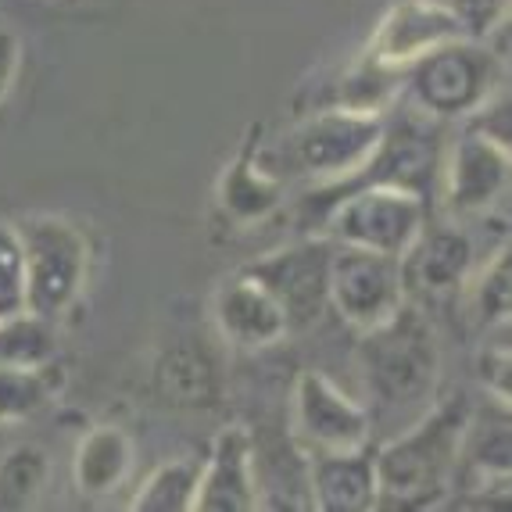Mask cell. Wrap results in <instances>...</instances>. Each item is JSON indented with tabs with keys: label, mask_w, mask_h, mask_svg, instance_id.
<instances>
[{
	"label": "cell",
	"mask_w": 512,
	"mask_h": 512,
	"mask_svg": "<svg viewBox=\"0 0 512 512\" xmlns=\"http://www.w3.org/2000/svg\"><path fill=\"white\" fill-rule=\"evenodd\" d=\"M470 409L452 398L419 419L409 434L376 448V509H430L459 470L462 430Z\"/></svg>",
	"instance_id": "obj_1"
},
{
	"label": "cell",
	"mask_w": 512,
	"mask_h": 512,
	"mask_svg": "<svg viewBox=\"0 0 512 512\" xmlns=\"http://www.w3.org/2000/svg\"><path fill=\"white\" fill-rule=\"evenodd\" d=\"M359 369L376 402L412 405L427 398L441 373L434 326L412 301H405L384 323L362 330Z\"/></svg>",
	"instance_id": "obj_2"
},
{
	"label": "cell",
	"mask_w": 512,
	"mask_h": 512,
	"mask_svg": "<svg viewBox=\"0 0 512 512\" xmlns=\"http://www.w3.org/2000/svg\"><path fill=\"white\" fill-rule=\"evenodd\" d=\"M412 97L434 119H462L495 97L498 58L473 36L448 40L405 69Z\"/></svg>",
	"instance_id": "obj_3"
},
{
	"label": "cell",
	"mask_w": 512,
	"mask_h": 512,
	"mask_svg": "<svg viewBox=\"0 0 512 512\" xmlns=\"http://www.w3.org/2000/svg\"><path fill=\"white\" fill-rule=\"evenodd\" d=\"M18 233L26 248V312L54 323L69 312L86 283V237L58 215H33L18 226Z\"/></svg>",
	"instance_id": "obj_4"
},
{
	"label": "cell",
	"mask_w": 512,
	"mask_h": 512,
	"mask_svg": "<svg viewBox=\"0 0 512 512\" xmlns=\"http://www.w3.org/2000/svg\"><path fill=\"white\" fill-rule=\"evenodd\" d=\"M384 115L362 108H330L305 119L283 144V162L291 172L316 180H344L369 162V154L384 140Z\"/></svg>",
	"instance_id": "obj_5"
},
{
	"label": "cell",
	"mask_w": 512,
	"mask_h": 512,
	"mask_svg": "<svg viewBox=\"0 0 512 512\" xmlns=\"http://www.w3.org/2000/svg\"><path fill=\"white\" fill-rule=\"evenodd\" d=\"M434 172H437L434 133L419 129L416 122H409V126H387L384 140L369 154V162L351 172V176H344V180H330V183H323L316 194H308L301 212H305V219L312 222V226H319V222H326L330 208L337 205L344 194L362 190V187H402L423 197L430 180H434Z\"/></svg>",
	"instance_id": "obj_6"
},
{
	"label": "cell",
	"mask_w": 512,
	"mask_h": 512,
	"mask_svg": "<svg viewBox=\"0 0 512 512\" xmlns=\"http://www.w3.org/2000/svg\"><path fill=\"white\" fill-rule=\"evenodd\" d=\"M333 237L348 248L402 258L405 248L427 226L423 197L402 187H362L344 194L326 215Z\"/></svg>",
	"instance_id": "obj_7"
},
{
	"label": "cell",
	"mask_w": 512,
	"mask_h": 512,
	"mask_svg": "<svg viewBox=\"0 0 512 512\" xmlns=\"http://www.w3.org/2000/svg\"><path fill=\"white\" fill-rule=\"evenodd\" d=\"M330 262L333 244L326 237L294 240L273 255L255 258L244 273L258 280L283 308L291 333L312 330L330 308Z\"/></svg>",
	"instance_id": "obj_8"
},
{
	"label": "cell",
	"mask_w": 512,
	"mask_h": 512,
	"mask_svg": "<svg viewBox=\"0 0 512 512\" xmlns=\"http://www.w3.org/2000/svg\"><path fill=\"white\" fill-rule=\"evenodd\" d=\"M405 287H402V269L398 258L376 255L366 248H333L330 262V305L341 312L344 323L355 330H369V326L384 323L405 305Z\"/></svg>",
	"instance_id": "obj_9"
},
{
	"label": "cell",
	"mask_w": 512,
	"mask_h": 512,
	"mask_svg": "<svg viewBox=\"0 0 512 512\" xmlns=\"http://www.w3.org/2000/svg\"><path fill=\"white\" fill-rule=\"evenodd\" d=\"M294 427L316 452H348L369 444L373 419L323 373H301L294 384Z\"/></svg>",
	"instance_id": "obj_10"
},
{
	"label": "cell",
	"mask_w": 512,
	"mask_h": 512,
	"mask_svg": "<svg viewBox=\"0 0 512 512\" xmlns=\"http://www.w3.org/2000/svg\"><path fill=\"white\" fill-rule=\"evenodd\" d=\"M459 36H470V29L448 8H441L434 0H402L376 26L369 54L362 61L384 72H405L416 58H423L448 40H459Z\"/></svg>",
	"instance_id": "obj_11"
},
{
	"label": "cell",
	"mask_w": 512,
	"mask_h": 512,
	"mask_svg": "<svg viewBox=\"0 0 512 512\" xmlns=\"http://www.w3.org/2000/svg\"><path fill=\"white\" fill-rule=\"evenodd\" d=\"M512 172L509 144L487 137L477 126L466 129L459 137V144L448 154V165H444V205L448 212H477L487 208L498 194L505 190Z\"/></svg>",
	"instance_id": "obj_12"
},
{
	"label": "cell",
	"mask_w": 512,
	"mask_h": 512,
	"mask_svg": "<svg viewBox=\"0 0 512 512\" xmlns=\"http://www.w3.org/2000/svg\"><path fill=\"white\" fill-rule=\"evenodd\" d=\"M473 244L459 230H419L405 255L398 258L402 269L405 298H452L462 291V283L470 276Z\"/></svg>",
	"instance_id": "obj_13"
},
{
	"label": "cell",
	"mask_w": 512,
	"mask_h": 512,
	"mask_svg": "<svg viewBox=\"0 0 512 512\" xmlns=\"http://www.w3.org/2000/svg\"><path fill=\"white\" fill-rule=\"evenodd\" d=\"M258 487L251 466V430L226 427L201 462L194 512H255Z\"/></svg>",
	"instance_id": "obj_14"
},
{
	"label": "cell",
	"mask_w": 512,
	"mask_h": 512,
	"mask_svg": "<svg viewBox=\"0 0 512 512\" xmlns=\"http://www.w3.org/2000/svg\"><path fill=\"white\" fill-rule=\"evenodd\" d=\"M212 308L222 337L237 348H269L291 333L276 298L258 280H251L244 269L215 291Z\"/></svg>",
	"instance_id": "obj_15"
},
{
	"label": "cell",
	"mask_w": 512,
	"mask_h": 512,
	"mask_svg": "<svg viewBox=\"0 0 512 512\" xmlns=\"http://www.w3.org/2000/svg\"><path fill=\"white\" fill-rule=\"evenodd\" d=\"M312 480V509L319 512H369L376 509V462L373 448H348V452H316L308 459Z\"/></svg>",
	"instance_id": "obj_16"
},
{
	"label": "cell",
	"mask_w": 512,
	"mask_h": 512,
	"mask_svg": "<svg viewBox=\"0 0 512 512\" xmlns=\"http://www.w3.org/2000/svg\"><path fill=\"white\" fill-rule=\"evenodd\" d=\"M154 391L165 405L187 412L219 409L222 369L201 341H180L165 348L154 362Z\"/></svg>",
	"instance_id": "obj_17"
},
{
	"label": "cell",
	"mask_w": 512,
	"mask_h": 512,
	"mask_svg": "<svg viewBox=\"0 0 512 512\" xmlns=\"http://www.w3.org/2000/svg\"><path fill=\"white\" fill-rule=\"evenodd\" d=\"M262 147V129L251 126L248 140L240 144V154L226 165L219 180V208L230 215L233 222H258L269 212H276L283 201V176L273 169H265L258 158Z\"/></svg>",
	"instance_id": "obj_18"
},
{
	"label": "cell",
	"mask_w": 512,
	"mask_h": 512,
	"mask_svg": "<svg viewBox=\"0 0 512 512\" xmlns=\"http://www.w3.org/2000/svg\"><path fill=\"white\" fill-rule=\"evenodd\" d=\"M251 466H255L258 509H312L308 459L291 437L251 434Z\"/></svg>",
	"instance_id": "obj_19"
},
{
	"label": "cell",
	"mask_w": 512,
	"mask_h": 512,
	"mask_svg": "<svg viewBox=\"0 0 512 512\" xmlns=\"http://www.w3.org/2000/svg\"><path fill=\"white\" fill-rule=\"evenodd\" d=\"M133 470V441L122 427H94L79 441L72 480L86 498L111 495Z\"/></svg>",
	"instance_id": "obj_20"
},
{
	"label": "cell",
	"mask_w": 512,
	"mask_h": 512,
	"mask_svg": "<svg viewBox=\"0 0 512 512\" xmlns=\"http://www.w3.org/2000/svg\"><path fill=\"white\" fill-rule=\"evenodd\" d=\"M462 462H466V470H470L473 477L484 480V484H491L495 477H509V470H512L509 412L491 409V412H484V416L466 419L459 466H462Z\"/></svg>",
	"instance_id": "obj_21"
},
{
	"label": "cell",
	"mask_w": 512,
	"mask_h": 512,
	"mask_svg": "<svg viewBox=\"0 0 512 512\" xmlns=\"http://www.w3.org/2000/svg\"><path fill=\"white\" fill-rule=\"evenodd\" d=\"M51 477V455L40 444H15L0 455V512H26Z\"/></svg>",
	"instance_id": "obj_22"
},
{
	"label": "cell",
	"mask_w": 512,
	"mask_h": 512,
	"mask_svg": "<svg viewBox=\"0 0 512 512\" xmlns=\"http://www.w3.org/2000/svg\"><path fill=\"white\" fill-rule=\"evenodd\" d=\"M197 480H201V462L197 459H172L158 470L147 473L129 502L133 512H194Z\"/></svg>",
	"instance_id": "obj_23"
},
{
	"label": "cell",
	"mask_w": 512,
	"mask_h": 512,
	"mask_svg": "<svg viewBox=\"0 0 512 512\" xmlns=\"http://www.w3.org/2000/svg\"><path fill=\"white\" fill-rule=\"evenodd\" d=\"M61 387V369L43 366H0V423L26 419L51 402Z\"/></svg>",
	"instance_id": "obj_24"
},
{
	"label": "cell",
	"mask_w": 512,
	"mask_h": 512,
	"mask_svg": "<svg viewBox=\"0 0 512 512\" xmlns=\"http://www.w3.org/2000/svg\"><path fill=\"white\" fill-rule=\"evenodd\" d=\"M54 355V330L33 312L0 316V366H43Z\"/></svg>",
	"instance_id": "obj_25"
},
{
	"label": "cell",
	"mask_w": 512,
	"mask_h": 512,
	"mask_svg": "<svg viewBox=\"0 0 512 512\" xmlns=\"http://www.w3.org/2000/svg\"><path fill=\"white\" fill-rule=\"evenodd\" d=\"M26 312V248L18 226H0V316Z\"/></svg>",
	"instance_id": "obj_26"
},
{
	"label": "cell",
	"mask_w": 512,
	"mask_h": 512,
	"mask_svg": "<svg viewBox=\"0 0 512 512\" xmlns=\"http://www.w3.org/2000/svg\"><path fill=\"white\" fill-rule=\"evenodd\" d=\"M473 308H477V319L487 326L505 323L512 312V294H509V251L495 255V262L487 265L484 276H480L477 291H473Z\"/></svg>",
	"instance_id": "obj_27"
},
{
	"label": "cell",
	"mask_w": 512,
	"mask_h": 512,
	"mask_svg": "<svg viewBox=\"0 0 512 512\" xmlns=\"http://www.w3.org/2000/svg\"><path fill=\"white\" fill-rule=\"evenodd\" d=\"M434 4L452 11L462 26L470 29V36H477L487 26H495V18L505 15V0H434Z\"/></svg>",
	"instance_id": "obj_28"
},
{
	"label": "cell",
	"mask_w": 512,
	"mask_h": 512,
	"mask_svg": "<svg viewBox=\"0 0 512 512\" xmlns=\"http://www.w3.org/2000/svg\"><path fill=\"white\" fill-rule=\"evenodd\" d=\"M18 61H22V43L11 29H0V101L11 94L18 76Z\"/></svg>",
	"instance_id": "obj_29"
}]
</instances>
